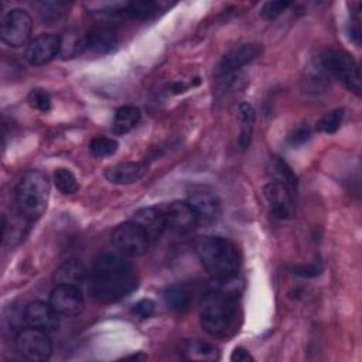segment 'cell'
I'll return each mask as SVG.
<instances>
[{
  "label": "cell",
  "mask_w": 362,
  "mask_h": 362,
  "mask_svg": "<svg viewBox=\"0 0 362 362\" xmlns=\"http://www.w3.org/2000/svg\"><path fill=\"white\" fill-rule=\"evenodd\" d=\"M139 284L133 264L122 253H102L90 272V291L100 303H116L132 294Z\"/></svg>",
  "instance_id": "obj_1"
},
{
  "label": "cell",
  "mask_w": 362,
  "mask_h": 362,
  "mask_svg": "<svg viewBox=\"0 0 362 362\" xmlns=\"http://www.w3.org/2000/svg\"><path fill=\"white\" fill-rule=\"evenodd\" d=\"M238 317L236 294L225 287H212L204 293L199 304L202 328L212 337H226Z\"/></svg>",
  "instance_id": "obj_2"
},
{
  "label": "cell",
  "mask_w": 362,
  "mask_h": 362,
  "mask_svg": "<svg viewBox=\"0 0 362 362\" xmlns=\"http://www.w3.org/2000/svg\"><path fill=\"white\" fill-rule=\"evenodd\" d=\"M195 252L204 269L215 280L233 279L238 274L240 259L233 242L222 236H199L195 242Z\"/></svg>",
  "instance_id": "obj_3"
},
{
  "label": "cell",
  "mask_w": 362,
  "mask_h": 362,
  "mask_svg": "<svg viewBox=\"0 0 362 362\" xmlns=\"http://www.w3.org/2000/svg\"><path fill=\"white\" fill-rule=\"evenodd\" d=\"M51 185L48 177L38 171H27L18 181L16 189V199L20 214L28 219L35 221L42 216L48 206Z\"/></svg>",
  "instance_id": "obj_4"
},
{
  "label": "cell",
  "mask_w": 362,
  "mask_h": 362,
  "mask_svg": "<svg viewBox=\"0 0 362 362\" xmlns=\"http://www.w3.org/2000/svg\"><path fill=\"white\" fill-rule=\"evenodd\" d=\"M318 58L329 76L341 81L351 92L356 95L361 93V69L358 62L346 51L327 49Z\"/></svg>",
  "instance_id": "obj_5"
},
{
  "label": "cell",
  "mask_w": 362,
  "mask_h": 362,
  "mask_svg": "<svg viewBox=\"0 0 362 362\" xmlns=\"http://www.w3.org/2000/svg\"><path fill=\"white\" fill-rule=\"evenodd\" d=\"M17 351L28 361L44 362L52 354V342L48 332L37 328H24L16 337Z\"/></svg>",
  "instance_id": "obj_6"
},
{
  "label": "cell",
  "mask_w": 362,
  "mask_h": 362,
  "mask_svg": "<svg viewBox=\"0 0 362 362\" xmlns=\"http://www.w3.org/2000/svg\"><path fill=\"white\" fill-rule=\"evenodd\" d=\"M112 240L119 253L132 257L144 255L151 243L144 230L133 221L120 223L115 229Z\"/></svg>",
  "instance_id": "obj_7"
},
{
  "label": "cell",
  "mask_w": 362,
  "mask_h": 362,
  "mask_svg": "<svg viewBox=\"0 0 362 362\" xmlns=\"http://www.w3.org/2000/svg\"><path fill=\"white\" fill-rule=\"evenodd\" d=\"M31 28V16L23 8H13L1 18L0 37L10 47H21L28 41Z\"/></svg>",
  "instance_id": "obj_8"
},
{
  "label": "cell",
  "mask_w": 362,
  "mask_h": 362,
  "mask_svg": "<svg viewBox=\"0 0 362 362\" xmlns=\"http://www.w3.org/2000/svg\"><path fill=\"white\" fill-rule=\"evenodd\" d=\"M49 304L59 315L75 317L83 310V296L78 286L57 284L51 291Z\"/></svg>",
  "instance_id": "obj_9"
},
{
  "label": "cell",
  "mask_w": 362,
  "mask_h": 362,
  "mask_svg": "<svg viewBox=\"0 0 362 362\" xmlns=\"http://www.w3.org/2000/svg\"><path fill=\"white\" fill-rule=\"evenodd\" d=\"M262 48L259 44H240L230 48L219 61L216 66V76L228 78L239 71L242 66L252 62L259 54Z\"/></svg>",
  "instance_id": "obj_10"
},
{
  "label": "cell",
  "mask_w": 362,
  "mask_h": 362,
  "mask_svg": "<svg viewBox=\"0 0 362 362\" xmlns=\"http://www.w3.org/2000/svg\"><path fill=\"white\" fill-rule=\"evenodd\" d=\"M187 202L191 205L192 211L195 212L198 222L211 223L221 216V212H222L221 199L215 192L206 188L192 189V192H189Z\"/></svg>",
  "instance_id": "obj_11"
},
{
  "label": "cell",
  "mask_w": 362,
  "mask_h": 362,
  "mask_svg": "<svg viewBox=\"0 0 362 362\" xmlns=\"http://www.w3.org/2000/svg\"><path fill=\"white\" fill-rule=\"evenodd\" d=\"M61 52V37L54 34H42L33 41L25 48V59L30 65L40 66L51 59H54Z\"/></svg>",
  "instance_id": "obj_12"
},
{
  "label": "cell",
  "mask_w": 362,
  "mask_h": 362,
  "mask_svg": "<svg viewBox=\"0 0 362 362\" xmlns=\"http://www.w3.org/2000/svg\"><path fill=\"white\" fill-rule=\"evenodd\" d=\"M167 229L175 233H188L198 223L197 215L187 201H174L165 208H161Z\"/></svg>",
  "instance_id": "obj_13"
},
{
  "label": "cell",
  "mask_w": 362,
  "mask_h": 362,
  "mask_svg": "<svg viewBox=\"0 0 362 362\" xmlns=\"http://www.w3.org/2000/svg\"><path fill=\"white\" fill-rule=\"evenodd\" d=\"M24 321L33 328L51 332L59 325V314L49 303L31 301L24 308Z\"/></svg>",
  "instance_id": "obj_14"
},
{
  "label": "cell",
  "mask_w": 362,
  "mask_h": 362,
  "mask_svg": "<svg viewBox=\"0 0 362 362\" xmlns=\"http://www.w3.org/2000/svg\"><path fill=\"white\" fill-rule=\"evenodd\" d=\"M264 197L269 204L270 215L276 219H288L293 215V197L294 194L288 191L281 184L272 181L269 182L264 189Z\"/></svg>",
  "instance_id": "obj_15"
},
{
  "label": "cell",
  "mask_w": 362,
  "mask_h": 362,
  "mask_svg": "<svg viewBox=\"0 0 362 362\" xmlns=\"http://www.w3.org/2000/svg\"><path fill=\"white\" fill-rule=\"evenodd\" d=\"M117 42V33L109 25H98L85 34V49L92 54H109L116 48Z\"/></svg>",
  "instance_id": "obj_16"
},
{
  "label": "cell",
  "mask_w": 362,
  "mask_h": 362,
  "mask_svg": "<svg viewBox=\"0 0 362 362\" xmlns=\"http://www.w3.org/2000/svg\"><path fill=\"white\" fill-rule=\"evenodd\" d=\"M132 221L144 230L150 242L160 239L167 229L165 218L160 208H153V206L141 208L134 212Z\"/></svg>",
  "instance_id": "obj_17"
},
{
  "label": "cell",
  "mask_w": 362,
  "mask_h": 362,
  "mask_svg": "<svg viewBox=\"0 0 362 362\" xmlns=\"http://www.w3.org/2000/svg\"><path fill=\"white\" fill-rule=\"evenodd\" d=\"M147 173V164L143 161H127L110 165L105 170V178L112 184L127 185L137 182Z\"/></svg>",
  "instance_id": "obj_18"
},
{
  "label": "cell",
  "mask_w": 362,
  "mask_h": 362,
  "mask_svg": "<svg viewBox=\"0 0 362 362\" xmlns=\"http://www.w3.org/2000/svg\"><path fill=\"white\" fill-rule=\"evenodd\" d=\"M182 358L188 361H216L219 351L209 342L199 339H187L181 344L180 349Z\"/></svg>",
  "instance_id": "obj_19"
},
{
  "label": "cell",
  "mask_w": 362,
  "mask_h": 362,
  "mask_svg": "<svg viewBox=\"0 0 362 362\" xmlns=\"http://www.w3.org/2000/svg\"><path fill=\"white\" fill-rule=\"evenodd\" d=\"M238 120H239L238 143L242 150H246L252 143V136L255 130V109L249 103L242 102L238 107Z\"/></svg>",
  "instance_id": "obj_20"
},
{
  "label": "cell",
  "mask_w": 362,
  "mask_h": 362,
  "mask_svg": "<svg viewBox=\"0 0 362 362\" xmlns=\"http://www.w3.org/2000/svg\"><path fill=\"white\" fill-rule=\"evenodd\" d=\"M140 119L141 113L139 107L132 105L120 106L115 113L112 130L115 134H126L139 124Z\"/></svg>",
  "instance_id": "obj_21"
},
{
  "label": "cell",
  "mask_w": 362,
  "mask_h": 362,
  "mask_svg": "<svg viewBox=\"0 0 362 362\" xmlns=\"http://www.w3.org/2000/svg\"><path fill=\"white\" fill-rule=\"evenodd\" d=\"M85 276L86 270L81 262L68 260L55 270L54 280L57 284H71L79 287V284L85 280Z\"/></svg>",
  "instance_id": "obj_22"
},
{
  "label": "cell",
  "mask_w": 362,
  "mask_h": 362,
  "mask_svg": "<svg viewBox=\"0 0 362 362\" xmlns=\"http://www.w3.org/2000/svg\"><path fill=\"white\" fill-rule=\"evenodd\" d=\"M328 79H329L328 72L324 69L320 58H317L307 68L305 78H304V89L314 95L324 92V89L328 85Z\"/></svg>",
  "instance_id": "obj_23"
},
{
  "label": "cell",
  "mask_w": 362,
  "mask_h": 362,
  "mask_svg": "<svg viewBox=\"0 0 362 362\" xmlns=\"http://www.w3.org/2000/svg\"><path fill=\"white\" fill-rule=\"evenodd\" d=\"M270 174L273 175L274 181L286 187L288 191L296 194L297 191V177L291 167L280 157H273L270 160Z\"/></svg>",
  "instance_id": "obj_24"
},
{
  "label": "cell",
  "mask_w": 362,
  "mask_h": 362,
  "mask_svg": "<svg viewBox=\"0 0 362 362\" xmlns=\"http://www.w3.org/2000/svg\"><path fill=\"white\" fill-rule=\"evenodd\" d=\"M164 300L171 310L182 313L191 305L192 294L185 286L174 284L164 291Z\"/></svg>",
  "instance_id": "obj_25"
},
{
  "label": "cell",
  "mask_w": 362,
  "mask_h": 362,
  "mask_svg": "<svg viewBox=\"0 0 362 362\" xmlns=\"http://www.w3.org/2000/svg\"><path fill=\"white\" fill-rule=\"evenodd\" d=\"M54 182H55V187L65 195L75 194L79 188L78 180L74 175V173L68 168H64V167L57 168L54 171Z\"/></svg>",
  "instance_id": "obj_26"
},
{
  "label": "cell",
  "mask_w": 362,
  "mask_h": 362,
  "mask_svg": "<svg viewBox=\"0 0 362 362\" xmlns=\"http://www.w3.org/2000/svg\"><path fill=\"white\" fill-rule=\"evenodd\" d=\"M117 147H119L117 140H115L112 137L98 136L89 141V151L92 156H95L98 158L113 156L117 151Z\"/></svg>",
  "instance_id": "obj_27"
},
{
  "label": "cell",
  "mask_w": 362,
  "mask_h": 362,
  "mask_svg": "<svg viewBox=\"0 0 362 362\" xmlns=\"http://www.w3.org/2000/svg\"><path fill=\"white\" fill-rule=\"evenodd\" d=\"M344 117H345V110L342 107H337L334 110L327 112L320 119V122L317 123V127L322 133L332 134V133H335L341 127V124L344 122Z\"/></svg>",
  "instance_id": "obj_28"
},
{
  "label": "cell",
  "mask_w": 362,
  "mask_h": 362,
  "mask_svg": "<svg viewBox=\"0 0 362 362\" xmlns=\"http://www.w3.org/2000/svg\"><path fill=\"white\" fill-rule=\"evenodd\" d=\"M27 102L33 109L44 113L51 109V96L45 89L41 88L33 89L27 96Z\"/></svg>",
  "instance_id": "obj_29"
},
{
  "label": "cell",
  "mask_w": 362,
  "mask_h": 362,
  "mask_svg": "<svg viewBox=\"0 0 362 362\" xmlns=\"http://www.w3.org/2000/svg\"><path fill=\"white\" fill-rule=\"evenodd\" d=\"M290 6V1H281V0H277V1H267L263 4L262 10H260V16L264 18V20H274L277 18L283 11H286V8Z\"/></svg>",
  "instance_id": "obj_30"
},
{
  "label": "cell",
  "mask_w": 362,
  "mask_h": 362,
  "mask_svg": "<svg viewBox=\"0 0 362 362\" xmlns=\"http://www.w3.org/2000/svg\"><path fill=\"white\" fill-rule=\"evenodd\" d=\"M311 134H313V130L308 124H301V126H297L288 136V143L293 146V147H297V146H303L304 143H307L310 139H311Z\"/></svg>",
  "instance_id": "obj_31"
},
{
  "label": "cell",
  "mask_w": 362,
  "mask_h": 362,
  "mask_svg": "<svg viewBox=\"0 0 362 362\" xmlns=\"http://www.w3.org/2000/svg\"><path fill=\"white\" fill-rule=\"evenodd\" d=\"M156 311V303L150 298H141L133 305V313L141 318H148Z\"/></svg>",
  "instance_id": "obj_32"
},
{
  "label": "cell",
  "mask_w": 362,
  "mask_h": 362,
  "mask_svg": "<svg viewBox=\"0 0 362 362\" xmlns=\"http://www.w3.org/2000/svg\"><path fill=\"white\" fill-rule=\"evenodd\" d=\"M41 14L45 17V18H58L62 11V8L66 6L65 3H59V1H45V3H41Z\"/></svg>",
  "instance_id": "obj_33"
},
{
  "label": "cell",
  "mask_w": 362,
  "mask_h": 362,
  "mask_svg": "<svg viewBox=\"0 0 362 362\" xmlns=\"http://www.w3.org/2000/svg\"><path fill=\"white\" fill-rule=\"evenodd\" d=\"M322 270V267L318 263H313V264H298L293 267V273L298 274L301 277H314L317 274H320Z\"/></svg>",
  "instance_id": "obj_34"
},
{
  "label": "cell",
  "mask_w": 362,
  "mask_h": 362,
  "mask_svg": "<svg viewBox=\"0 0 362 362\" xmlns=\"http://www.w3.org/2000/svg\"><path fill=\"white\" fill-rule=\"evenodd\" d=\"M253 359L255 358L243 348H235V351L230 355V361H233V362H249Z\"/></svg>",
  "instance_id": "obj_35"
},
{
  "label": "cell",
  "mask_w": 362,
  "mask_h": 362,
  "mask_svg": "<svg viewBox=\"0 0 362 362\" xmlns=\"http://www.w3.org/2000/svg\"><path fill=\"white\" fill-rule=\"evenodd\" d=\"M185 85L182 83V82H175V83H173V86H171V89L174 90V93H180V92H184L185 90Z\"/></svg>",
  "instance_id": "obj_36"
}]
</instances>
